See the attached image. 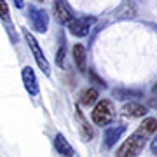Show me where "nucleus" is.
Returning a JSON list of instances; mask_svg holds the SVG:
<instances>
[{"mask_svg": "<svg viewBox=\"0 0 157 157\" xmlns=\"http://www.w3.org/2000/svg\"><path fill=\"white\" fill-rule=\"evenodd\" d=\"M155 131H157V119H154V117L143 119V122L138 126V129L133 131L128 140L117 148L115 157H138V154L145 148L148 138Z\"/></svg>", "mask_w": 157, "mask_h": 157, "instance_id": "nucleus-1", "label": "nucleus"}, {"mask_svg": "<svg viewBox=\"0 0 157 157\" xmlns=\"http://www.w3.org/2000/svg\"><path fill=\"white\" fill-rule=\"evenodd\" d=\"M91 119L96 126H108L115 119V107L110 100L98 101L91 112Z\"/></svg>", "mask_w": 157, "mask_h": 157, "instance_id": "nucleus-2", "label": "nucleus"}, {"mask_svg": "<svg viewBox=\"0 0 157 157\" xmlns=\"http://www.w3.org/2000/svg\"><path fill=\"white\" fill-rule=\"evenodd\" d=\"M23 37H25L26 42H28V47H30V51H32V54H33L39 68L45 73V75H51V65H49V61H47V58L44 56V52H42V49H40L37 39H35L33 35L30 33V30H26V28H23Z\"/></svg>", "mask_w": 157, "mask_h": 157, "instance_id": "nucleus-3", "label": "nucleus"}, {"mask_svg": "<svg viewBox=\"0 0 157 157\" xmlns=\"http://www.w3.org/2000/svg\"><path fill=\"white\" fill-rule=\"evenodd\" d=\"M96 19L94 16H84V17H75L72 23H68L67 28L68 32L75 37H87L91 33V28L96 25Z\"/></svg>", "mask_w": 157, "mask_h": 157, "instance_id": "nucleus-4", "label": "nucleus"}, {"mask_svg": "<svg viewBox=\"0 0 157 157\" xmlns=\"http://www.w3.org/2000/svg\"><path fill=\"white\" fill-rule=\"evenodd\" d=\"M28 19L32 21V26L37 33H45L49 26V14L44 9L39 7H30L28 9Z\"/></svg>", "mask_w": 157, "mask_h": 157, "instance_id": "nucleus-5", "label": "nucleus"}, {"mask_svg": "<svg viewBox=\"0 0 157 157\" xmlns=\"http://www.w3.org/2000/svg\"><path fill=\"white\" fill-rule=\"evenodd\" d=\"M21 77H23V84H25V89L28 91L30 96H37L39 94V80H37V75H35V70L32 67H25L21 70Z\"/></svg>", "mask_w": 157, "mask_h": 157, "instance_id": "nucleus-6", "label": "nucleus"}, {"mask_svg": "<svg viewBox=\"0 0 157 157\" xmlns=\"http://www.w3.org/2000/svg\"><path fill=\"white\" fill-rule=\"evenodd\" d=\"M52 7H54V14H56L58 21L63 23V25H68V23H72L75 19L73 11L70 9V6H68L65 0H54Z\"/></svg>", "mask_w": 157, "mask_h": 157, "instance_id": "nucleus-7", "label": "nucleus"}, {"mask_svg": "<svg viewBox=\"0 0 157 157\" xmlns=\"http://www.w3.org/2000/svg\"><path fill=\"white\" fill-rule=\"evenodd\" d=\"M124 133H126V126H110V128H107L105 133H103V145H105V148L115 147V143L121 140V136Z\"/></svg>", "mask_w": 157, "mask_h": 157, "instance_id": "nucleus-8", "label": "nucleus"}, {"mask_svg": "<svg viewBox=\"0 0 157 157\" xmlns=\"http://www.w3.org/2000/svg\"><path fill=\"white\" fill-rule=\"evenodd\" d=\"M136 16V2L135 0H124L113 12V19L122 21V19H133Z\"/></svg>", "mask_w": 157, "mask_h": 157, "instance_id": "nucleus-9", "label": "nucleus"}, {"mask_svg": "<svg viewBox=\"0 0 157 157\" xmlns=\"http://www.w3.org/2000/svg\"><path fill=\"white\" fill-rule=\"evenodd\" d=\"M147 107H143L141 103H136V101H129L126 103L122 108H121V113L124 117H129V119H136V117H145L147 115Z\"/></svg>", "mask_w": 157, "mask_h": 157, "instance_id": "nucleus-10", "label": "nucleus"}, {"mask_svg": "<svg viewBox=\"0 0 157 157\" xmlns=\"http://www.w3.org/2000/svg\"><path fill=\"white\" fill-rule=\"evenodd\" d=\"M54 148L58 150V154H61V155L65 157H73V147L68 143V140L65 138V136L61 135V133H58L56 136H54Z\"/></svg>", "mask_w": 157, "mask_h": 157, "instance_id": "nucleus-11", "label": "nucleus"}, {"mask_svg": "<svg viewBox=\"0 0 157 157\" xmlns=\"http://www.w3.org/2000/svg\"><path fill=\"white\" fill-rule=\"evenodd\" d=\"M75 112H77V121H78V124H80V133H82V136H84L86 141H89L91 138L94 136V129H93V126L87 122V119L84 117V113H82L80 107L75 108Z\"/></svg>", "mask_w": 157, "mask_h": 157, "instance_id": "nucleus-12", "label": "nucleus"}, {"mask_svg": "<svg viewBox=\"0 0 157 157\" xmlns=\"http://www.w3.org/2000/svg\"><path fill=\"white\" fill-rule=\"evenodd\" d=\"M72 54H73V61H75L77 68L80 72H86V58H87V52H86L84 45H80V44L73 45Z\"/></svg>", "mask_w": 157, "mask_h": 157, "instance_id": "nucleus-13", "label": "nucleus"}, {"mask_svg": "<svg viewBox=\"0 0 157 157\" xmlns=\"http://www.w3.org/2000/svg\"><path fill=\"white\" fill-rule=\"evenodd\" d=\"M94 103H98V91L94 87H89L80 94V105L82 107H91Z\"/></svg>", "mask_w": 157, "mask_h": 157, "instance_id": "nucleus-14", "label": "nucleus"}, {"mask_svg": "<svg viewBox=\"0 0 157 157\" xmlns=\"http://www.w3.org/2000/svg\"><path fill=\"white\" fill-rule=\"evenodd\" d=\"M0 19L9 26V32H11V12H9V6L6 0H0Z\"/></svg>", "mask_w": 157, "mask_h": 157, "instance_id": "nucleus-15", "label": "nucleus"}, {"mask_svg": "<svg viewBox=\"0 0 157 157\" xmlns=\"http://www.w3.org/2000/svg\"><path fill=\"white\" fill-rule=\"evenodd\" d=\"M113 96L117 100H129L133 96H141L140 91H128V89H113Z\"/></svg>", "mask_w": 157, "mask_h": 157, "instance_id": "nucleus-16", "label": "nucleus"}, {"mask_svg": "<svg viewBox=\"0 0 157 157\" xmlns=\"http://www.w3.org/2000/svg\"><path fill=\"white\" fill-rule=\"evenodd\" d=\"M65 54H67V40H65V37H61V47L56 52V65L61 68L65 67Z\"/></svg>", "mask_w": 157, "mask_h": 157, "instance_id": "nucleus-17", "label": "nucleus"}, {"mask_svg": "<svg viewBox=\"0 0 157 157\" xmlns=\"http://www.w3.org/2000/svg\"><path fill=\"white\" fill-rule=\"evenodd\" d=\"M89 75H91V78H93V82H96V86H101V87H107V86H105V80L98 77V75L94 73V70H89Z\"/></svg>", "mask_w": 157, "mask_h": 157, "instance_id": "nucleus-18", "label": "nucleus"}, {"mask_svg": "<svg viewBox=\"0 0 157 157\" xmlns=\"http://www.w3.org/2000/svg\"><path fill=\"white\" fill-rule=\"evenodd\" d=\"M12 4L16 6V9H23L25 7V0H12Z\"/></svg>", "mask_w": 157, "mask_h": 157, "instance_id": "nucleus-19", "label": "nucleus"}, {"mask_svg": "<svg viewBox=\"0 0 157 157\" xmlns=\"http://www.w3.org/2000/svg\"><path fill=\"white\" fill-rule=\"evenodd\" d=\"M150 148H152V152H154V154L157 155V136L154 138V140H152V143H150Z\"/></svg>", "mask_w": 157, "mask_h": 157, "instance_id": "nucleus-20", "label": "nucleus"}, {"mask_svg": "<svg viewBox=\"0 0 157 157\" xmlns=\"http://www.w3.org/2000/svg\"><path fill=\"white\" fill-rule=\"evenodd\" d=\"M154 93H157V86H155V87H154Z\"/></svg>", "mask_w": 157, "mask_h": 157, "instance_id": "nucleus-21", "label": "nucleus"}, {"mask_svg": "<svg viewBox=\"0 0 157 157\" xmlns=\"http://www.w3.org/2000/svg\"><path fill=\"white\" fill-rule=\"evenodd\" d=\"M39 2H44V0H39Z\"/></svg>", "mask_w": 157, "mask_h": 157, "instance_id": "nucleus-22", "label": "nucleus"}, {"mask_svg": "<svg viewBox=\"0 0 157 157\" xmlns=\"http://www.w3.org/2000/svg\"><path fill=\"white\" fill-rule=\"evenodd\" d=\"M155 30H157V25H155Z\"/></svg>", "mask_w": 157, "mask_h": 157, "instance_id": "nucleus-23", "label": "nucleus"}]
</instances>
